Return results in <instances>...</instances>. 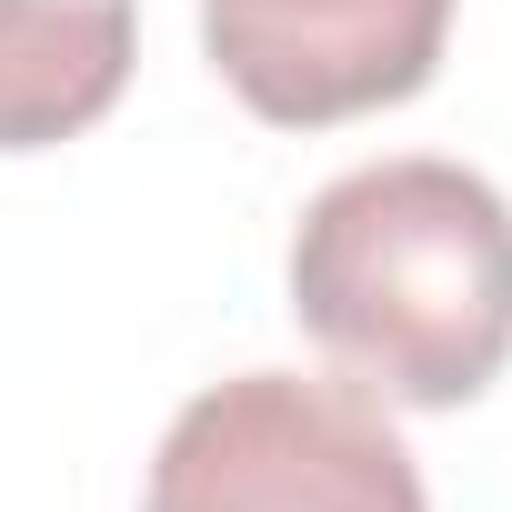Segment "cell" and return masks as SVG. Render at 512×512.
I'll return each instance as SVG.
<instances>
[{"mask_svg": "<svg viewBox=\"0 0 512 512\" xmlns=\"http://www.w3.org/2000/svg\"><path fill=\"white\" fill-rule=\"evenodd\" d=\"M452 0H201V51L272 131H332L442 71Z\"/></svg>", "mask_w": 512, "mask_h": 512, "instance_id": "3", "label": "cell"}, {"mask_svg": "<svg viewBox=\"0 0 512 512\" xmlns=\"http://www.w3.org/2000/svg\"><path fill=\"white\" fill-rule=\"evenodd\" d=\"M292 322L402 412L492 392L512 362V201L432 151L322 181L292 231Z\"/></svg>", "mask_w": 512, "mask_h": 512, "instance_id": "1", "label": "cell"}, {"mask_svg": "<svg viewBox=\"0 0 512 512\" xmlns=\"http://www.w3.org/2000/svg\"><path fill=\"white\" fill-rule=\"evenodd\" d=\"M141 512H432L422 462L362 382L241 372L181 402Z\"/></svg>", "mask_w": 512, "mask_h": 512, "instance_id": "2", "label": "cell"}, {"mask_svg": "<svg viewBox=\"0 0 512 512\" xmlns=\"http://www.w3.org/2000/svg\"><path fill=\"white\" fill-rule=\"evenodd\" d=\"M141 61L131 0H0V151L81 141Z\"/></svg>", "mask_w": 512, "mask_h": 512, "instance_id": "4", "label": "cell"}]
</instances>
